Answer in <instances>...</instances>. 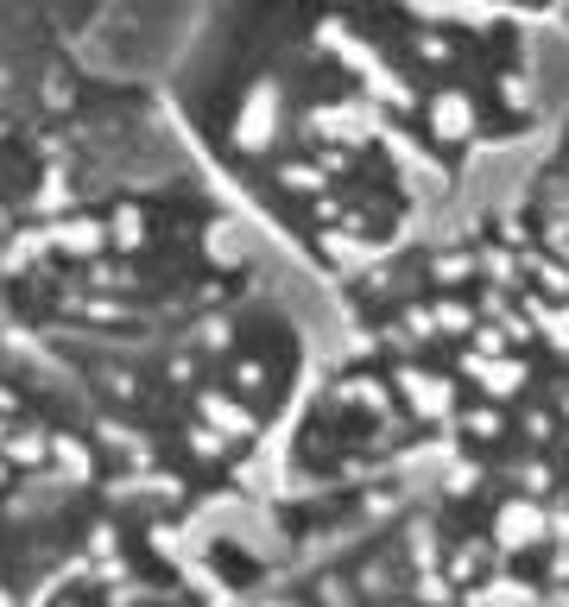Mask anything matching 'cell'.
Segmentation results:
<instances>
[{
    "label": "cell",
    "instance_id": "7a4b0ae2",
    "mask_svg": "<svg viewBox=\"0 0 569 607\" xmlns=\"http://www.w3.org/2000/svg\"><path fill=\"white\" fill-rule=\"evenodd\" d=\"M330 304L272 481L387 493L507 595L569 607V95L507 197Z\"/></svg>",
    "mask_w": 569,
    "mask_h": 607
},
{
    "label": "cell",
    "instance_id": "3957f363",
    "mask_svg": "<svg viewBox=\"0 0 569 607\" xmlns=\"http://www.w3.org/2000/svg\"><path fill=\"white\" fill-rule=\"evenodd\" d=\"M519 7H190L158 102L197 171L323 298L443 235L557 121Z\"/></svg>",
    "mask_w": 569,
    "mask_h": 607
},
{
    "label": "cell",
    "instance_id": "6da1fadb",
    "mask_svg": "<svg viewBox=\"0 0 569 607\" xmlns=\"http://www.w3.org/2000/svg\"><path fill=\"white\" fill-rule=\"evenodd\" d=\"M292 285L190 152L108 197L0 323V607L197 576L203 525L266 487L323 361Z\"/></svg>",
    "mask_w": 569,
    "mask_h": 607
}]
</instances>
